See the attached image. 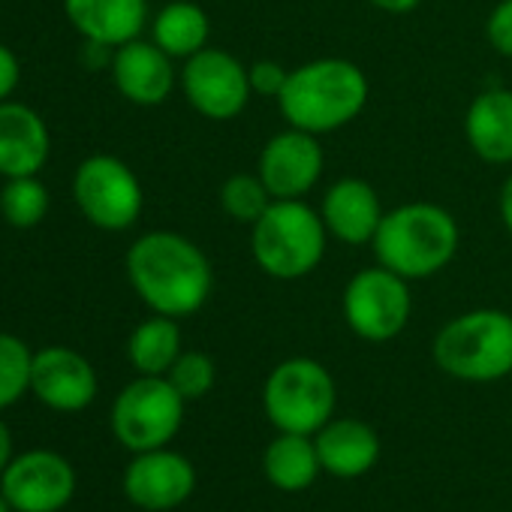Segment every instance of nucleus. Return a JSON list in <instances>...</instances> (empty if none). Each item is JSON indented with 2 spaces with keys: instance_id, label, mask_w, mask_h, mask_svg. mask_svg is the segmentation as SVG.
I'll return each mask as SVG.
<instances>
[{
  "instance_id": "1",
  "label": "nucleus",
  "mask_w": 512,
  "mask_h": 512,
  "mask_svg": "<svg viewBox=\"0 0 512 512\" xmlns=\"http://www.w3.org/2000/svg\"><path fill=\"white\" fill-rule=\"evenodd\" d=\"M127 278L136 296L163 317L196 314L214 287L208 256L178 232H148L127 250Z\"/></svg>"
},
{
  "instance_id": "2",
  "label": "nucleus",
  "mask_w": 512,
  "mask_h": 512,
  "mask_svg": "<svg viewBox=\"0 0 512 512\" xmlns=\"http://www.w3.org/2000/svg\"><path fill=\"white\" fill-rule=\"evenodd\" d=\"M458 220L434 202H407L383 214L371 241L377 263L407 281L443 272L458 253Z\"/></svg>"
},
{
  "instance_id": "3",
  "label": "nucleus",
  "mask_w": 512,
  "mask_h": 512,
  "mask_svg": "<svg viewBox=\"0 0 512 512\" xmlns=\"http://www.w3.org/2000/svg\"><path fill=\"white\" fill-rule=\"evenodd\" d=\"M368 103V76L344 58H317L290 70L287 88L278 97L290 127L326 136L362 115Z\"/></svg>"
},
{
  "instance_id": "4",
  "label": "nucleus",
  "mask_w": 512,
  "mask_h": 512,
  "mask_svg": "<svg viewBox=\"0 0 512 512\" xmlns=\"http://www.w3.org/2000/svg\"><path fill=\"white\" fill-rule=\"evenodd\" d=\"M329 229L308 202L275 199L250 226L253 263L275 281H299L320 269Z\"/></svg>"
},
{
  "instance_id": "5",
  "label": "nucleus",
  "mask_w": 512,
  "mask_h": 512,
  "mask_svg": "<svg viewBox=\"0 0 512 512\" xmlns=\"http://www.w3.org/2000/svg\"><path fill=\"white\" fill-rule=\"evenodd\" d=\"M434 362L464 383H494L512 374V317L479 308L449 320L434 338Z\"/></svg>"
},
{
  "instance_id": "6",
  "label": "nucleus",
  "mask_w": 512,
  "mask_h": 512,
  "mask_svg": "<svg viewBox=\"0 0 512 512\" xmlns=\"http://www.w3.org/2000/svg\"><path fill=\"white\" fill-rule=\"evenodd\" d=\"M338 389L332 374L317 359H287L281 362L263 389L266 416L278 431L287 434H317L335 413Z\"/></svg>"
},
{
  "instance_id": "7",
  "label": "nucleus",
  "mask_w": 512,
  "mask_h": 512,
  "mask_svg": "<svg viewBox=\"0 0 512 512\" xmlns=\"http://www.w3.org/2000/svg\"><path fill=\"white\" fill-rule=\"evenodd\" d=\"M184 422V398L166 377H139L112 404V431L130 452L163 449Z\"/></svg>"
},
{
  "instance_id": "8",
  "label": "nucleus",
  "mask_w": 512,
  "mask_h": 512,
  "mask_svg": "<svg viewBox=\"0 0 512 512\" xmlns=\"http://www.w3.org/2000/svg\"><path fill=\"white\" fill-rule=\"evenodd\" d=\"M341 308L347 326L362 341L383 344L407 329L413 314V296L407 278L377 263L374 269H362L350 278Z\"/></svg>"
},
{
  "instance_id": "9",
  "label": "nucleus",
  "mask_w": 512,
  "mask_h": 512,
  "mask_svg": "<svg viewBox=\"0 0 512 512\" xmlns=\"http://www.w3.org/2000/svg\"><path fill=\"white\" fill-rule=\"evenodd\" d=\"M73 196L79 211L106 232L130 229L145 202L136 172L112 154H94L76 169Z\"/></svg>"
},
{
  "instance_id": "10",
  "label": "nucleus",
  "mask_w": 512,
  "mask_h": 512,
  "mask_svg": "<svg viewBox=\"0 0 512 512\" xmlns=\"http://www.w3.org/2000/svg\"><path fill=\"white\" fill-rule=\"evenodd\" d=\"M181 88L187 103L211 121H232L250 103V79L247 67L223 52V49H202L184 61Z\"/></svg>"
},
{
  "instance_id": "11",
  "label": "nucleus",
  "mask_w": 512,
  "mask_h": 512,
  "mask_svg": "<svg viewBox=\"0 0 512 512\" xmlns=\"http://www.w3.org/2000/svg\"><path fill=\"white\" fill-rule=\"evenodd\" d=\"M0 494L16 512H61L76 494V470L52 449H31L0 473Z\"/></svg>"
},
{
  "instance_id": "12",
  "label": "nucleus",
  "mask_w": 512,
  "mask_h": 512,
  "mask_svg": "<svg viewBox=\"0 0 512 512\" xmlns=\"http://www.w3.org/2000/svg\"><path fill=\"white\" fill-rule=\"evenodd\" d=\"M323 166L326 157L320 136L290 127L263 145L260 160H256V175L263 178L275 199H302L317 187Z\"/></svg>"
},
{
  "instance_id": "13",
  "label": "nucleus",
  "mask_w": 512,
  "mask_h": 512,
  "mask_svg": "<svg viewBox=\"0 0 512 512\" xmlns=\"http://www.w3.org/2000/svg\"><path fill=\"white\" fill-rule=\"evenodd\" d=\"M196 488L193 464L169 449H148L136 452L124 473V494L130 503L148 512H166L181 506Z\"/></svg>"
},
{
  "instance_id": "14",
  "label": "nucleus",
  "mask_w": 512,
  "mask_h": 512,
  "mask_svg": "<svg viewBox=\"0 0 512 512\" xmlns=\"http://www.w3.org/2000/svg\"><path fill=\"white\" fill-rule=\"evenodd\" d=\"M31 392L58 413H79L97 398V371L70 347H46L34 353Z\"/></svg>"
},
{
  "instance_id": "15",
  "label": "nucleus",
  "mask_w": 512,
  "mask_h": 512,
  "mask_svg": "<svg viewBox=\"0 0 512 512\" xmlns=\"http://www.w3.org/2000/svg\"><path fill=\"white\" fill-rule=\"evenodd\" d=\"M172 61L154 40H130L112 55V79L115 88L136 106H160L175 88Z\"/></svg>"
},
{
  "instance_id": "16",
  "label": "nucleus",
  "mask_w": 512,
  "mask_h": 512,
  "mask_svg": "<svg viewBox=\"0 0 512 512\" xmlns=\"http://www.w3.org/2000/svg\"><path fill=\"white\" fill-rule=\"evenodd\" d=\"M383 205L377 190L362 181V178H341L335 181L320 205V217L329 229L344 244H371L377 235V226L383 220Z\"/></svg>"
},
{
  "instance_id": "17",
  "label": "nucleus",
  "mask_w": 512,
  "mask_h": 512,
  "mask_svg": "<svg viewBox=\"0 0 512 512\" xmlns=\"http://www.w3.org/2000/svg\"><path fill=\"white\" fill-rule=\"evenodd\" d=\"M49 148V127L31 106L10 100L0 103V175H37L49 160Z\"/></svg>"
},
{
  "instance_id": "18",
  "label": "nucleus",
  "mask_w": 512,
  "mask_h": 512,
  "mask_svg": "<svg viewBox=\"0 0 512 512\" xmlns=\"http://www.w3.org/2000/svg\"><path fill=\"white\" fill-rule=\"evenodd\" d=\"M73 28L109 49L136 40L148 22V0H64Z\"/></svg>"
},
{
  "instance_id": "19",
  "label": "nucleus",
  "mask_w": 512,
  "mask_h": 512,
  "mask_svg": "<svg viewBox=\"0 0 512 512\" xmlns=\"http://www.w3.org/2000/svg\"><path fill=\"white\" fill-rule=\"evenodd\" d=\"M464 136L479 160L512 163V91L485 88L476 94L464 115Z\"/></svg>"
},
{
  "instance_id": "20",
  "label": "nucleus",
  "mask_w": 512,
  "mask_h": 512,
  "mask_svg": "<svg viewBox=\"0 0 512 512\" xmlns=\"http://www.w3.org/2000/svg\"><path fill=\"white\" fill-rule=\"evenodd\" d=\"M317 455L326 473L338 479H356L368 473L380 458V437L359 419H329L317 431Z\"/></svg>"
},
{
  "instance_id": "21",
  "label": "nucleus",
  "mask_w": 512,
  "mask_h": 512,
  "mask_svg": "<svg viewBox=\"0 0 512 512\" xmlns=\"http://www.w3.org/2000/svg\"><path fill=\"white\" fill-rule=\"evenodd\" d=\"M263 470L275 488L305 491L317 479V473L323 470L320 455H317V443L308 434L281 431V437H275L263 455Z\"/></svg>"
},
{
  "instance_id": "22",
  "label": "nucleus",
  "mask_w": 512,
  "mask_h": 512,
  "mask_svg": "<svg viewBox=\"0 0 512 512\" xmlns=\"http://www.w3.org/2000/svg\"><path fill=\"white\" fill-rule=\"evenodd\" d=\"M208 31H211V25H208L205 10L190 4V0L166 4L151 25L154 43L169 58H184V61L208 46Z\"/></svg>"
},
{
  "instance_id": "23",
  "label": "nucleus",
  "mask_w": 512,
  "mask_h": 512,
  "mask_svg": "<svg viewBox=\"0 0 512 512\" xmlns=\"http://www.w3.org/2000/svg\"><path fill=\"white\" fill-rule=\"evenodd\" d=\"M130 362L145 377H166L175 359L181 356V332L172 317H151L139 323L127 344Z\"/></svg>"
},
{
  "instance_id": "24",
  "label": "nucleus",
  "mask_w": 512,
  "mask_h": 512,
  "mask_svg": "<svg viewBox=\"0 0 512 512\" xmlns=\"http://www.w3.org/2000/svg\"><path fill=\"white\" fill-rule=\"evenodd\" d=\"M49 211V190L37 175L7 178V187L0 190V214L16 229L37 226Z\"/></svg>"
},
{
  "instance_id": "25",
  "label": "nucleus",
  "mask_w": 512,
  "mask_h": 512,
  "mask_svg": "<svg viewBox=\"0 0 512 512\" xmlns=\"http://www.w3.org/2000/svg\"><path fill=\"white\" fill-rule=\"evenodd\" d=\"M275 202V196L269 193V187L263 184L260 175L250 172H235L220 184V208L226 211V217H232L235 223H247L253 226L266 214V208Z\"/></svg>"
},
{
  "instance_id": "26",
  "label": "nucleus",
  "mask_w": 512,
  "mask_h": 512,
  "mask_svg": "<svg viewBox=\"0 0 512 512\" xmlns=\"http://www.w3.org/2000/svg\"><path fill=\"white\" fill-rule=\"evenodd\" d=\"M34 353L16 335L0 332V410L16 404L31 389Z\"/></svg>"
},
{
  "instance_id": "27",
  "label": "nucleus",
  "mask_w": 512,
  "mask_h": 512,
  "mask_svg": "<svg viewBox=\"0 0 512 512\" xmlns=\"http://www.w3.org/2000/svg\"><path fill=\"white\" fill-rule=\"evenodd\" d=\"M214 377H217L214 359L199 353V350L181 353L175 359V365L169 368V374H166V380L178 389V395L184 401H196V398L208 395L211 386H214Z\"/></svg>"
},
{
  "instance_id": "28",
  "label": "nucleus",
  "mask_w": 512,
  "mask_h": 512,
  "mask_svg": "<svg viewBox=\"0 0 512 512\" xmlns=\"http://www.w3.org/2000/svg\"><path fill=\"white\" fill-rule=\"evenodd\" d=\"M247 79H250V91L260 97H281L290 79V70H284L278 61H256L247 67Z\"/></svg>"
},
{
  "instance_id": "29",
  "label": "nucleus",
  "mask_w": 512,
  "mask_h": 512,
  "mask_svg": "<svg viewBox=\"0 0 512 512\" xmlns=\"http://www.w3.org/2000/svg\"><path fill=\"white\" fill-rule=\"evenodd\" d=\"M485 37L491 49L512 61V0H500L485 22Z\"/></svg>"
},
{
  "instance_id": "30",
  "label": "nucleus",
  "mask_w": 512,
  "mask_h": 512,
  "mask_svg": "<svg viewBox=\"0 0 512 512\" xmlns=\"http://www.w3.org/2000/svg\"><path fill=\"white\" fill-rule=\"evenodd\" d=\"M19 76H22V70H19L16 55H13L4 43H0V103H4V100L16 91Z\"/></svg>"
},
{
  "instance_id": "31",
  "label": "nucleus",
  "mask_w": 512,
  "mask_h": 512,
  "mask_svg": "<svg viewBox=\"0 0 512 512\" xmlns=\"http://www.w3.org/2000/svg\"><path fill=\"white\" fill-rule=\"evenodd\" d=\"M368 4L380 13H389V16H404V13H413L422 0H368Z\"/></svg>"
},
{
  "instance_id": "32",
  "label": "nucleus",
  "mask_w": 512,
  "mask_h": 512,
  "mask_svg": "<svg viewBox=\"0 0 512 512\" xmlns=\"http://www.w3.org/2000/svg\"><path fill=\"white\" fill-rule=\"evenodd\" d=\"M10 461H13V434H10L7 422L0 419V473L7 470Z\"/></svg>"
},
{
  "instance_id": "33",
  "label": "nucleus",
  "mask_w": 512,
  "mask_h": 512,
  "mask_svg": "<svg viewBox=\"0 0 512 512\" xmlns=\"http://www.w3.org/2000/svg\"><path fill=\"white\" fill-rule=\"evenodd\" d=\"M500 220H503V226L512 235V175L506 178V184L500 190Z\"/></svg>"
},
{
  "instance_id": "34",
  "label": "nucleus",
  "mask_w": 512,
  "mask_h": 512,
  "mask_svg": "<svg viewBox=\"0 0 512 512\" xmlns=\"http://www.w3.org/2000/svg\"><path fill=\"white\" fill-rule=\"evenodd\" d=\"M0 512H16V509L10 506V500H7L4 494H0Z\"/></svg>"
}]
</instances>
